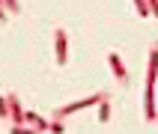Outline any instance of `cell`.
I'll return each instance as SVG.
<instances>
[{
	"instance_id": "6da1fadb",
	"label": "cell",
	"mask_w": 158,
	"mask_h": 134,
	"mask_svg": "<svg viewBox=\"0 0 158 134\" xmlns=\"http://www.w3.org/2000/svg\"><path fill=\"white\" fill-rule=\"evenodd\" d=\"M102 98H105V92H96V95H89V98H81V101H72V104H66V107H57V110H54V119H66L69 113H78V110H84V107L98 104Z\"/></svg>"
},
{
	"instance_id": "7a4b0ae2",
	"label": "cell",
	"mask_w": 158,
	"mask_h": 134,
	"mask_svg": "<svg viewBox=\"0 0 158 134\" xmlns=\"http://www.w3.org/2000/svg\"><path fill=\"white\" fill-rule=\"evenodd\" d=\"M54 57H57V63H60V66H66V63H69V36H66V30H63V27H57V30H54Z\"/></svg>"
},
{
	"instance_id": "3957f363",
	"label": "cell",
	"mask_w": 158,
	"mask_h": 134,
	"mask_svg": "<svg viewBox=\"0 0 158 134\" xmlns=\"http://www.w3.org/2000/svg\"><path fill=\"white\" fill-rule=\"evenodd\" d=\"M3 98H6V119H12L15 125H21V122H24V110H21L18 95H12V92H9V95H3Z\"/></svg>"
},
{
	"instance_id": "277c9868",
	"label": "cell",
	"mask_w": 158,
	"mask_h": 134,
	"mask_svg": "<svg viewBox=\"0 0 158 134\" xmlns=\"http://www.w3.org/2000/svg\"><path fill=\"white\" fill-rule=\"evenodd\" d=\"M107 66H110V71H114V78L119 80V83H125V80H128V71H125V66H123V57H119L116 51L107 54Z\"/></svg>"
},
{
	"instance_id": "5b68a950",
	"label": "cell",
	"mask_w": 158,
	"mask_h": 134,
	"mask_svg": "<svg viewBox=\"0 0 158 134\" xmlns=\"http://www.w3.org/2000/svg\"><path fill=\"white\" fill-rule=\"evenodd\" d=\"M24 119L30 122V128H33V131H39V134L48 131V119H42L39 113H24Z\"/></svg>"
},
{
	"instance_id": "8992f818",
	"label": "cell",
	"mask_w": 158,
	"mask_h": 134,
	"mask_svg": "<svg viewBox=\"0 0 158 134\" xmlns=\"http://www.w3.org/2000/svg\"><path fill=\"white\" fill-rule=\"evenodd\" d=\"M110 119V101H107V95L98 101V122H107Z\"/></svg>"
},
{
	"instance_id": "52a82bcc",
	"label": "cell",
	"mask_w": 158,
	"mask_h": 134,
	"mask_svg": "<svg viewBox=\"0 0 158 134\" xmlns=\"http://www.w3.org/2000/svg\"><path fill=\"white\" fill-rule=\"evenodd\" d=\"M0 3H3V9H6V12H21V3H18V0H0Z\"/></svg>"
},
{
	"instance_id": "ba28073f",
	"label": "cell",
	"mask_w": 158,
	"mask_h": 134,
	"mask_svg": "<svg viewBox=\"0 0 158 134\" xmlns=\"http://www.w3.org/2000/svg\"><path fill=\"white\" fill-rule=\"evenodd\" d=\"M48 131H51V134H63V131H66L63 119H54V122H48Z\"/></svg>"
},
{
	"instance_id": "9c48e42d",
	"label": "cell",
	"mask_w": 158,
	"mask_h": 134,
	"mask_svg": "<svg viewBox=\"0 0 158 134\" xmlns=\"http://www.w3.org/2000/svg\"><path fill=\"white\" fill-rule=\"evenodd\" d=\"M134 6H137V15H140V18L149 15V3H146V0H134Z\"/></svg>"
},
{
	"instance_id": "30bf717a",
	"label": "cell",
	"mask_w": 158,
	"mask_h": 134,
	"mask_svg": "<svg viewBox=\"0 0 158 134\" xmlns=\"http://www.w3.org/2000/svg\"><path fill=\"white\" fill-rule=\"evenodd\" d=\"M9 134H39V131H33L30 125H12V131Z\"/></svg>"
},
{
	"instance_id": "8fae6325",
	"label": "cell",
	"mask_w": 158,
	"mask_h": 134,
	"mask_svg": "<svg viewBox=\"0 0 158 134\" xmlns=\"http://www.w3.org/2000/svg\"><path fill=\"white\" fill-rule=\"evenodd\" d=\"M0 119H6V98L0 95Z\"/></svg>"
},
{
	"instance_id": "7c38bea8",
	"label": "cell",
	"mask_w": 158,
	"mask_h": 134,
	"mask_svg": "<svg viewBox=\"0 0 158 134\" xmlns=\"http://www.w3.org/2000/svg\"><path fill=\"white\" fill-rule=\"evenodd\" d=\"M3 21H6V9L0 6V24H3Z\"/></svg>"
}]
</instances>
